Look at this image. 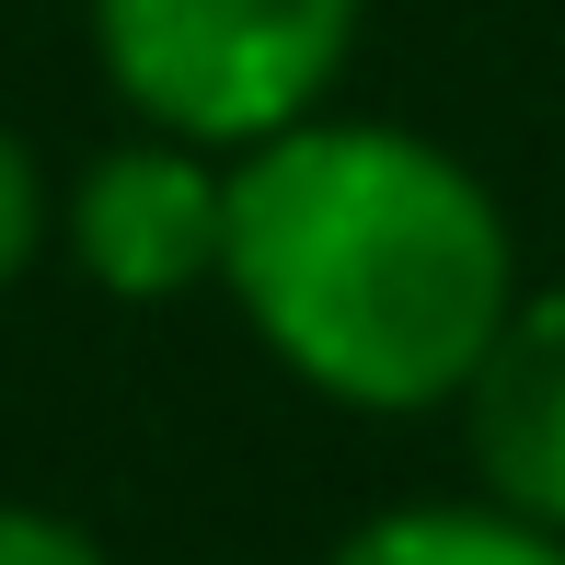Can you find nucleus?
<instances>
[{"mask_svg":"<svg viewBox=\"0 0 565 565\" xmlns=\"http://www.w3.org/2000/svg\"><path fill=\"white\" fill-rule=\"evenodd\" d=\"M220 289L243 323L358 416L461 404L473 358L520 300L508 220L439 139L381 116H300L231 150Z\"/></svg>","mask_w":565,"mask_h":565,"instance_id":"1","label":"nucleus"},{"mask_svg":"<svg viewBox=\"0 0 565 565\" xmlns=\"http://www.w3.org/2000/svg\"><path fill=\"white\" fill-rule=\"evenodd\" d=\"M370 0H93L105 82L150 116V139L254 150L323 116L347 82Z\"/></svg>","mask_w":565,"mask_h":565,"instance_id":"2","label":"nucleus"},{"mask_svg":"<svg viewBox=\"0 0 565 565\" xmlns=\"http://www.w3.org/2000/svg\"><path fill=\"white\" fill-rule=\"evenodd\" d=\"M70 254L105 300H185L231 254V173L185 139H127L70 185Z\"/></svg>","mask_w":565,"mask_h":565,"instance_id":"3","label":"nucleus"},{"mask_svg":"<svg viewBox=\"0 0 565 565\" xmlns=\"http://www.w3.org/2000/svg\"><path fill=\"white\" fill-rule=\"evenodd\" d=\"M461 439L497 508L565 531V289H520L461 381Z\"/></svg>","mask_w":565,"mask_h":565,"instance_id":"4","label":"nucleus"},{"mask_svg":"<svg viewBox=\"0 0 565 565\" xmlns=\"http://www.w3.org/2000/svg\"><path fill=\"white\" fill-rule=\"evenodd\" d=\"M323 565H565V531L520 520V508H381L370 531H347Z\"/></svg>","mask_w":565,"mask_h":565,"instance_id":"5","label":"nucleus"},{"mask_svg":"<svg viewBox=\"0 0 565 565\" xmlns=\"http://www.w3.org/2000/svg\"><path fill=\"white\" fill-rule=\"evenodd\" d=\"M35 243H46V185H35V162H23V139L0 127V289L35 266Z\"/></svg>","mask_w":565,"mask_h":565,"instance_id":"6","label":"nucleus"},{"mask_svg":"<svg viewBox=\"0 0 565 565\" xmlns=\"http://www.w3.org/2000/svg\"><path fill=\"white\" fill-rule=\"evenodd\" d=\"M0 565H105V543L70 531L58 508H0Z\"/></svg>","mask_w":565,"mask_h":565,"instance_id":"7","label":"nucleus"}]
</instances>
